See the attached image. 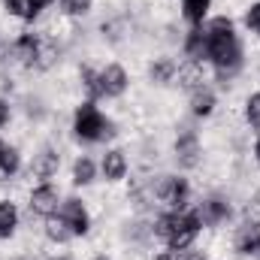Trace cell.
<instances>
[{
    "label": "cell",
    "mask_w": 260,
    "mask_h": 260,
    "mask_svg": "<svg viewBox=\"0 0 260 260\" xmlns=\"http://www.w3.org/2000/svg\"><path fill=\"white\" fill-rule=\"evenodd\" d=\"M203 34H206V61L218 73V79H233L242 70V58H245L233 18L227 15L209 18L203 24Z\"/></svg>",
    "instance_id": "1"
},
{
    "label": "cell",
    "mask_w": 260,
    "mask_h": 260,
    "mask_svg": "<svg viewBox=\"0 0 260 260\" xmlns=\"http://www.w3.org/2000/svg\"><path fill=\"white\" fill-rule=\"evenodd\" d=\"M203 230V221L197 215V209H179V212H167L154 221V236L170 248V251H188L197 242Z\"/></svg>",
    "instance_id": "2"
},
{
    "label": "cell",
    "mask_w": 260,
    "mask_h": 260,
    "mask_svg": "<svg viewBox=\"0 0 260 260\" xmlns=\"http://www.w3.org/2000/svg\"><path fill=\"white\" fill-rule=\"evenodd\" d=\"M109 127H112V121L100 112V106L94 100H85V103L76 106V112H73V136L79 142L94 145V142L109 136Z\"/></svg>",
    "instance_id": "3"
},
{
    "label": "cell",
    "mask_w": 260,
    "mask_h": 260,
    "mask_svg": "<svg viewBox=\"0 0 260 260\" xmlns=\"http://www.w3.org/2000/svg\"><path fill=\"white\" fill-rule=\"evenodd\" d=\"M154 197L170 206V212H179V209H188V200H191V185L188 179L182 176H160L157 185H154Z\"/></svg>",
    "instance_id": "4"
},
{
    "label": "cell",
    "mask_w": 260,
    "mask_h": 260,
    "mask_svg": "<svg viewBox=\"0 0 260 260\" xmlns=\"http://www.w3.org/2000/svg\"><path fill=\"white\" fill-rule=\"evenodd\" d=\"M12 52L24 67H46L49 58H52V49L46 46V40L40 34H21L12 43Z\"/></svg>",
    "instance_id": "5"
},
{
    "label": "cell",
    "mask_w": 260,
    "mask_h": 260,
    "mask_svg": "<svg viewBox=\"0 0 260 260\" xmlns=\"http://www.w3.org/2000/svg\"><path fill=\"white\" fill-rule=\"evenodd\" d=\"M61 191L52 185V182H40L30 197H27V209L34 212V215H40V218H52V215H58V209H61Z\"/></svg>",
    "instance_id": "6"
},
{
    "label": "cell",
    "mask_w": 260,
    "mask_h": 260,
    "mask_svg": "<svg viewBox=\"0 0 260 260\" xmlns=\"http://www.w3.org/2000/svg\"><path fill=\"white\" fill-rule=\"evenodd\" d=\"M58 215L67 221V227H70L73 239H76V236H88V230H91V215H88V209H85V203H82V200H76V197L64 200V203H61V209H58Z\"/></svg>",
    "instance_id": "7"
},
{
    "label": "cell",
    "mask_w": 260,
    "mask_h": 260,
    "mask_svg": "<svg viewBox=\"0 0 260 260\" xmlns=\"http://www.w3.org/2000/svg\"><path fill=\"white\" fill-rule=\"evenodd\" d=\"M97 76H100V97L115 100L130 88V76L121 64H106L103 70H97Z\"/></svg>",
    "instance_id": "8"
},
{
    "label": "cell",
    "mask_w": 260,
    "mask_h": 260,
    "mask_svg": "<svg viewBox=\"0 0 260 260\" xmlns=\"http://www.w3.org/2000/svg\"><path fill=\"white\" fill-rule=\"evenodd\" d=\"M200 136H197V130L191 127H182L179 130V136H176V160H179V167H185V170H191L200 164Z\"/></svg>",
    "instance_id": "9"
},
{
    "label": "cell",
    "mask_w": 260,
    "mask_h": 260,
    "mask_svg": "<svg viewBox=\"0 0 260 260\" xmlns=\"http://www.w3.org/2000/svg\"><path fill=\"white\" fill-rule=\"evenodd\" d=\"M197 215H200L203 227H218V224L230 221V203L221 200V197H209L197 206Z\"/></svg>",
    "instance_id": "10"
},
{
    "label": "cell",
    "mask_w": 260,
    "mask_h": 260,
    "mask_svg": "<svg viewBox=\"0 0 260 260\" xmlns=\"http://www.w3.org/2000/svg\"><path fill=\"white\" fill-rule=\"evenodd\" d=\"M49 6L52 0H3V9L18 21H37Z\"/></svg>",
    "instance_id": "11"
},
{
    "label": "cell",
    "mask_w": 260,
    "mask_h": 260,
    "mask_svg": "<svg viewBox=\"0 0 260 260\" xmlns=\"http://www.w3.org/2000/svg\"><path fill=\"white\" fill-rule=\"evenodd\" d=\"M100 176L106 182H121L127 176V154L121 148H109L103 157H100Z\"/></svg>",
    "instance_id": "12"
},
{
    "label": "cell",
    "mask_w": 260,
    "mask_h": 260,
    "mask_svg": "<svg viewBox=\"0 0 260 260\" xmlns=\"http://www.w3.org/2000/svg\"><path fill=\"white\" fill-rule=\"evenodd\" d=\"M58 170H61V154H58L55 148H43V151L34 157V164H30V173H34L40 182H52V179L58 176Z\"/></svg>",
    "instance_id": "13"
},
{
    "label": "cell",
    "mask_w": 260,
    "mask_h": 260,
    "mask_svg": "<svg viewBox=\"0 0 260 260\" xmlns=\"http://www.w3.org/2000/svg\"><path fill=\"white\" fill-rule=\"evenodd\" d=\"M176 79H179V85H182V88H188V91H197V88H203V85H206L203 61H185V64L179 67Z\"/></svg>",
    "instance_id": "14"
},
{
    "label": "cell",
    "mask_w": 260,
    "mask_h": 260,
    "mask_svg": "<svg viewBox=\"0 0 260 260\" xmlns=\"http://www.w3.org/2000/svg\"><path fill=\"white\" fill-rule=\"evenodd\" d=\"M209 9H212V0H182V18L191 27H203L209 21Z\"/></svg>",
    "instance_id": "15"
},
{
    "label": "cell",
    "mask_w": 260,
    "mask_h": 260,
    "mask_svg": "<svg viewBox=\"0 0 260 260\" xmlns=\"http://www.w3.org/2000/svg\"><path fill=\"white\" fill-rule=\"evenodd\" d=\"M97 173H100V167H97L88 154H82V157H76V164H73V185H76V188H88V185L97 179Z\"/></svg>",
    "instance_id": "16"
},
{
    "label": "cell",
    "mask_w": 260,
    "mask_h": 260,
    "mask_svg": "<svg viewBox=\"0 0 260 260\" xmlns=\"http://www.w3.org/2000/svg\"><path fill=\"white\" fill-rule=\"evenodd\" d=\"M215 91L212 88H197V91H191V112H194L197 118H209L212 112H215Z\"/></svg>",
    "instance_id": "17"
},
{
    "label": "cell",
    "mask_w": 260,
    "mask_h": 260,
    "mask_svg": "<svg viewBox=\"0 0 260 260\" xmlns=\"http://www.w3.org/2000/svg\"><path fill=\"white\" fill-rule=\"evenodd\" d=\"M18 230V209L9 200H0V242L12 239Z\"/></svg>",
    "instance_id": "18"
},
{
    "label": "cell",
    "mask_w": 260,
    "mask_h": 260,
    "mask_svg": "<svg viewBox=\"0 0 260 260\" xmlns=\"http://www.w3.org/2000/svg\"><path fill=\"white\" fill-rule=\"evenodd\" d=\"M185 58L188 61H206V34L203 27H191L185 37Z\"/></svg>",
    "instance_id": "19"
},
{
    "label": "cell",
    "mask_w": 260,
    "mask_h": 260,
    "mask_svg": "<svg viewBox=\"0 0 260 260\" xmlns=\"http://www.w3.org/2000/svg\"><path fill=\"white\" fill-rule=\"evenodd\" d=\"M176 73H179V64H176L173 58H157L154 64L148 67V76H151V82H157V85L173 82V79H176Z\"/></svg>",
    "instance_id": "20"
},
{
    "label": "cell",
    "mask_w": 260,
    "mask_h": 260,
    "mask_svg": "<svg viewBox=\"0 0 260 260\" xmlns=\"http://www.w3.org/2000/svg\"><path fill=\"white\" fill-rule=\"evenodd\" d=\"M46 236L52 239V242H58V245H64L73 239V233H70V227H67V221L61 215H52V218H46Z\"/></svg>",
    "instance_id": "21"
},
{
    "label": "cell",
    "mask_w": 260,
    "mask_h": 260,
    "mask_svg": "<svg viewBox=\"0 0 260 260\" xmlns=\"http://www.w3.org/2000/svg\"><path fill=\"white\" fill-rule=\"evenodd\" d=\"M242 230H245V233L260 230V197H251V200L242 206Z\"/></svg>",
    "instance_id": "22"
},
{
    "label": "cell",
    "mask_w": 260,
    "mask_h": 260,
    "mask_svg": "<svg viewBox=\"0 0 260 260\" xmlns=\"http://www.w3.org/2000/svg\"><path fill=\"white\" fill-rule=\"evenodd\" d=\"M18 170H21V154H18L15 145H6L3 148V157H0V173L3 176H15Z\"/></svg>",
    "instance_id": "23"
},
{
    "label": "cell",
    "mask_w": 260,
    "mask_h": 260,
    "mask_svg": "<svg viewBox=\"0 0 260 260\" xmlns=\"http://www.w3.org/2000/svg\"><path fill=\"white\" fill-rule=\"evenodd\" d=\"M79 79H82V85H85V91H88V100H100V76H97V70L82 67V70H79Z\"/></svg>",
    "instance_id": "24"
},
{
    "label": "cell",
    "mask_w": 260,
    "mask_h": 260,
    "mask_svg": "<svg viewBox=\"0 0 260 260\" xmlns=\"http://www.w3.org/2000/svg\"><path fill=\"white\" fill-rule=\"evenodd\" d=\"M94 9V0H61V12L70 18H82Z\"/></svg>",
    "instance_id": "25"
},
{
    "label": "cell",
    "mask_w": 260,
    "mask_h": 260,
    "mask_svg": "<svg viewBox=\"0 0 260 260\" xmlns=\"http://www.w3.org/2000/svg\"><path fill=\"white\" fill-rule=\"evenodd\" d=\"M245 121H248V127L260 130V91L248 94V100H245Z\"/></svg>",
    "instance_id": "26"
},
{
    "label": "cell",
    "mask_w": 260,
    "mask_h": 260,
    "mask_svg": "<svg viewBox=\"0 0 260 260\" xmlns=\"http://www.w3.org/2000/svg\"><path fill=\"white\" fill-rule=\"evenodd\" d=\"M239 251H242V254H248V257H254V260H260V230L248 233V236L239 242Z\"/></svg>",
    "instance_id": "27"
},
{
    "label": "cell",
    "mask_w": 260,
    "mask_h": 260,
    "mask_svg": "<svg viewBox=\"0 0 260 260\" xmlns=\"http://www.w3.org/2000/svg\"><path fill=\"white\" fill-rule=\"evenodd\" d=\"M245 27H248L251 34H260V0L245 9Z\"/></svg>",
    "instance_id": "28"
},
{
    "label": "cell",
    "mask_w": 260,
    "mask_h": 260,
    "mask_svg": "<svg viewBox=\"0 0 260 260\" xmlns=\"http://www.w3.org/2000/svg\"><path fill=\"white\" fill-rule=\"evenodd\" d=\"M9 118H12V109H9V103L0 97V127H6V124H9Z\"/></svg>",
    "instance_id": "29"
},
{
    "label": "cell",
    "mask_w": 260,
    "mask_h": 260,
    "mask_svg": "<svg viewBox=\"0 0 260 260\" xmlns=\"http://www.w3.org/2000/svg\"><path fill=\"white\" fill-rule=\"evenodd\" d=\"M188 251H191V248H188ZM185 260H212V257H209V254H203V251H191Z\"/></svg>",
    "instance_id": "30"
},
{
    "label": "cell",
    "mask_w": 260,
    "mask_h": 260,
    "mask_svg": "<svg viewBox=\"0 0 260 260\" xmlns=\"http://www.w3.org/2000/svg\"><path fill=\"white\" fill-rule=\"evenodd\" d=\"M254 160L260 164V133H257V139H254Z\"/></svg>",
    "instance_id": "31"
},
{
    "label": "cell",
    "mask_w": 260,
    "mask_h": 260,
    "mask_svg": "<svg viewBox=\"0 0 260 260\" xmlns=\"http://www.w3.org/2000/svg\"><path fill=\"white\" fill-rule=\"evenodd\" d=\"M154 260H179V257H173V254H157Z\"/></svg>",
    "instance_id": "32"
},
{
    "label": "cell",
    "mask_w": 260,
    "mask_h": 260,
    "mask_svg": "<svg viewBox=\"0 0 260 260\" xmlns=\"http://www.w3.org/2000/svg\"><path fill=\"white\" fill-rule=\"evenodd\" d=\"M94 260H112V257H106V254H97V257H94Z\"/></svg>",
    "instance_id": "33"
},
{
    "label": "cell",
    "mask_w": 260,
    "mask_h": 260,
    "mask_svg": "<svg viewBox=\"0 0 260 260\" xmlns=\"http://www.w3.org/2000/svg\"><path fill=\"white\" fill-rule=\"evenodd\" d=\"M3 148H6V142H3V139H0V157H3Z\"/></svg>",
    "instance_id": "34"
},
{
    "label": "cell",
    "mask_w": 260,
    "mask_h": 260,
    "mask_svg": "<svg viewBox=\"0 0 260 260\" xmlns=\"http://www.w3.org/2000/svg\"><path fill=\"white\" fill-rule=\"evenodd\" d=\"M55 260H61V257H55Z\"/></svg>",
    "instance_id": "35"
}]
</instances>
